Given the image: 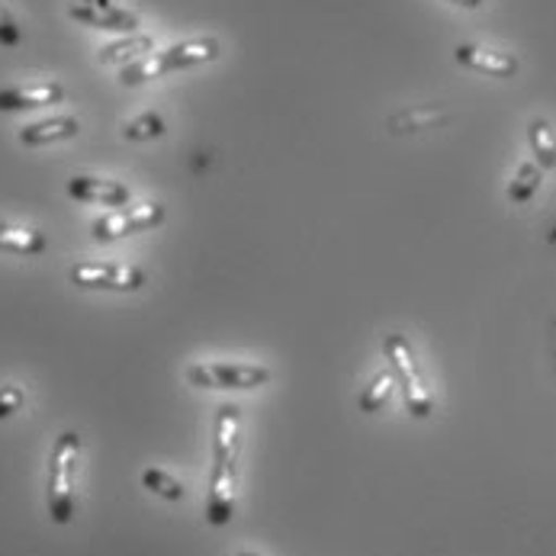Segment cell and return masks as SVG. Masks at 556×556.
Listing matches in <instances>:
<instances>
[{"mask_svg":"<svg viewBox=\"0 0 556 556\" xmlns=\"http://www.w3.org/2000/svg\"><path fill=\"white\" fill-rule=\"evenodd\" d=\"M241 457V405L226 402L216 412L213 425V467L206 485V521L213 528H226L236 518V492H239Z\"/></svg>","mask_w":556,"mask_h":556,"instance_id":"1","label":"cell"},{"mask_svg":"<svg viewBox=\"0 0 556 556\" xmlns=\"http://www.w3.org/2000/svg\"><path fill=\"white\" fill-rule=\"evenodd\" d=\"M223 55V46L219 39L213 36H200V39H184V42H174L161 52H149L129 65L119 68V84L123 87H139V84H149V80L164 78V75H174V72H187V68H197V65H210Z\"/></svg>","mask_w":556,"mask_h":556,"instance_id":"2","label":"cell"},{"mask_svg":"<svg viewBox=\"0 0 556 556\" xmlns=\"http://www.w3.org/2000/svg\"><path fill=\"white\" fill-rule=\"evenodd\" d=\"M78 460H80V434L78 431H62L52 444L49 454V470H46V505L55 525H72L75 508H78Z\"/></svg>","mask_w":556,"mask_h":556,"instance_id":"3","label":"cell"},{"mask_svg":"<svg viewBox=\"0 0 556 556\" xmlns=\"http://www.w3.org/2000/svg\"><path fill=\"white\" fill-rule=\"evenodd\" d=\"M383 354L390 364V374L396 380L402 402L408 408L412 418H431L434 415V393L425 380V370L418 364V354L412 348V341L402 331H387L383 338Z\"/></svg>","mask_w":556,"mask_h":556,"instance_id":"4","label":"cell"},{"mask_svg":"<svg viewBox=\"0 0 556 556\" xmlns=\"http://www.w3.org/2000/svg\"><path fill=\"white\" fill-rule=\"evenodd\" d=\"M184 380L197 390H216V393H248L261 390L274 380V370L267 364H226V361H206L190 364L184 370Z\"/></svg>","mask_w":556,"mask_h":556,"instance_id":"5","label":"cell"},{"mask_svg":"<svg viewBox=\"0 0 556 556\" xmlns=\"http://www.w3.org/2000/svg\"><path fill=\"white\" fill-rule=\"evenodd\" d=\"M68 280L78 290L136 293L149 283V274L136 264H119V261H78V264H72Z\"/></svg>","mask_w":556,"mask_h":556,"instance_id":"6","label":"cell"},{"mask_svg":"<svg viewBox=\"0 0 556 556\" xmlns=\"http://www.w3.org/2000/svg\"><path fill=\"white\" fill-rule=\"evenodd\" d=\"M164 219H167L164 203H159V200H149V203L123 206L119 213L97 219V223L90 226V236H93V241H100V244H110V241L132 239V236L152 232V229H159Z\"/></svg>","mask_w":556,"mask_h":556,"instance_id":"7","label":"cell"},{"mask_svg":"<svg viewBox=\"0 0 556 556\" xmlns=\"http://www.w3.org/2000/svg\"><path fill=\"white\" fill-rule=\"evenodd\" d=\"M68 16L75 23L103 29V33H116V36H132L139 29V13L126 10L116 0H72Z\"/></svg>","mask_w":556,"mask_h":556,"instance_id":"8","label":"cell"},{"mask_svg":"<svg viewBox=\"0 0 556 556\" xmlns=\"http://www.w3.org/2000/svg\"><path fill=\"white\" fill-rule=\"evenodd\" d=\"M68 197L75 203H93V206H113V210H123L132 203V190L119 180H110V177H72L68 180Z\"/></svg>","mask_w":556,"mask_h":556,"instance_id":"9","label":"cell"},{"mask_svg":"<svg viewBox=\"0 0 556 556\" xmlns=\"http://www.w3.org/2000/svg\"><path fill=\"white\" fill-rule=\"evenodd\" d=\"M454 59L457 65L477 72V75H485V78H515L521 72V62L511 55V52H502V49H482V46H473V42H464L454 49Z\"/></svg>","mask_w":556,"mask_h":556,"instance_id":"10","label":"cell"},{"mask_svg":"<svg viewBox=\"0 0 556 556\" xmlns=\"http://www.w3.org/2000/svg\"><path fill=\"white\" fill-rule=\"evenodd\" d=\"M68 93L59 80H42L29 87H3L0 90V113H26V110H42L62 103Z\"/></svg>","mask_w":556,"mask_h":556,"instance_id":"11","label":"cell"},{"mask_svg":"<svg viewBox=\"0 0 556 556\" xmlns=\"http://www.w3.org/2000/svg\"><path fill=\"white\" fill-rule=\"evenodd\" d=\"M80 132V123L75 116H49V119H36V123H26L16 139L20 146L26 149H42V146H59V142H68Z\"/></svg>","mask_w":556,"mask_h":556,"instance_id":"12","label":"cell"},{"mask_svg":"<svg viewBox=\"0 0 556 556\" xmlns=\"http://www.w3.org/2000/svg\"><path fill=\"white\" fill-rule=\"evenodd\" d=\"M152 49H155L152 36L132 33V36H123V39H116V42L103 46V49H100V55H97V62H100V65H129V62H136V59L149 55Z\"/></svg>","mask_w":556,"mask_h":556,"instance_id":"13","label":"cell"},{"mask_svg":"<svg viewBox=\"0 0 556 556\" xmlns=\"http://www.w3.org/2000/svg\"><path fill=\"white\" fill-rule=\"evenodd\" d=\"M544 174H547V170H544L538 161H521L518 170H515V177H511V184H508V190H505L508 203H511V206L531 203V200L538 197V190L544 187Z\"/></svg>","mask_w":556,"mask_h":556,"instance_id":"14","label":"cell"},{"mask_svg":"<svg viewBox=\"0 0 556 556\" xmlns=\"http://www.w3.org/2000/svg\"><path fill=\"white\" fill-rule=\"evenodd\" d=\"M46 248H49V239L39 229H20V226H3L0 223V254L36 257Z\"/></svg>","mask_w":556,"mask_h":556,"instance_id":"15","label":"cell"},{"mask_svg":"<svg viewBox=\"0 0 556 556\" xmlns=\"http://www.w3.org/2000/svg\"><path fill=\"white\" fill-rule=\"evenodd\" d=\"M396 380H393V374L390 370H380L364 390H361V396H357V408L364 412V415H377L380 408H387L390 402H393V393H396Z\"/></svg>","mask_w":556,"mask_h":556,"instance_id":"16","label":"cell"},{"mask_svg":"<svg viewBox=\"0 0 556 556\" xmlns=\"http://www.w3.org/2000/svg\"><path fill=\"white\" fill-rule=\"evenodd\" d=\"M528 146H531V152H534V161H538L544 170H554L556 139L547 119H541V116H538V119H531V123H528Z\"/></svg>","mask_w":556,"mask_h":556,"instance_id":"17","label":"cell"},{"mask_svg":"<svg viewBox=\"0 0 556 556\" xmlns=\"http://www.w3.org/2000/svg\"><path fill=\"white\" fill-rule=\"evenodd\" d=\"M142 485L152 492V495H159L164 502H184V482L180 479H174L167 470H161V467H146L142 470Z\"/></svg>","mask_w":556,"mask_h":556,"instance_id":"18","label":"cell"},{"mask_svg":"<svg viewBox=\"0 0 556 556\" xmlns=\"http://www.w3.org/2000/svg\"><path fill=\"white\" fill-rule=\"evenodd\" d=\"M167 132V123H164V116L161 113H142V116H136L132 123H126L123 126V136L129 139V142H149V139H159Z\"/></svg>","mask_w":556,"mask_h":556,"instance_id":"19","label":"cell"},{"mask_svg":"<svg viewBox=\"0 0 556 556\" xmlns=\"http://www.w3.org/2000/svg\"><path fill=\"white\" fill-rule=\"evenodd\" d=\"M23 42V29L16 23V16L10 13V7L0 0V46L3 49H16Z\"/></svg>","mask_w":556,"mask_h":556,"instance_id":"20","label":"cell"},{"mask_svg":"<svg viewBox=\"0 0 556 556\" xmlns=\"http://www.w3.org/2000/svg\"><path fill=\"white\" fill-rule=\"evenodd\" d=\"M23 405H26V393H23L20 387H13V383L0 387V418H10V415H16Z\"/></svg>","mask_w":556,"mask_h":556,"instance_id":"21","label":"cell"},{"mask_svg":"<svg viewBox=\"0 0 556 556\" xmlns=\"http://www.w3.org/2000/svg\"><path fill=\"white\" fill-rule=\"evenodd\" d=\"M447 3H454V7H464V10H477V7H482L485 0H447Z\"/></svg>","mask_w":556,"mask_h":556,"instance_id":"22","label":"cell"},{"mask_svg":"<svg viewBox=\"0 0 556 556\" xmlns=\"http://www.w3.org/2000/svg\"><path fill=\"white\" fill-rule=\"evenodd\" d=\"M236 556H257V554H251V551H239V554Z\"/></svg>","mask_w":556,"mask_h":556,"instance_id":"23","label":"cell"}]
</instances>
